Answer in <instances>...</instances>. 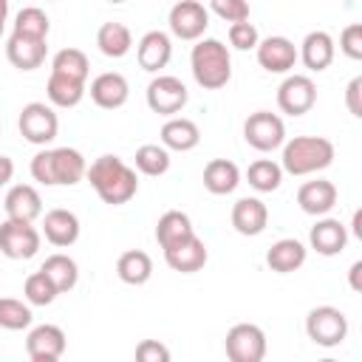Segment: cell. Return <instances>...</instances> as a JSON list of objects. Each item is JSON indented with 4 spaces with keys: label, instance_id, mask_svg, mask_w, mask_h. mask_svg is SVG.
<instances>
[{
    "label": "cell",
    "instance_id": "23",
    "mask_svg": "<svg viewBox=\"0 0 362 362\" xmlns=\"http://www.w3.org/2000/svg\"><path fill=\"white\" fill-rule=\"evenodd\" d=\"M6 215L14 221H37L42 215V198L31 184H14L3 198Z\"/></svg>",
    "mask_w": 362,
    "mask_h": 362
},
{
    "label": "cell",
    "instance_id": "12",
    "mask_svg": "<svg viewBox=\"0 0 362 362\" xmlns=\"http://www.w3.org/2000/svg\"><path fill=\"white\" fill-rule=\"evenodd\" d=\"M317 105V85L305 74H288L277 88V107L288 116H303Z\"/></svg>",
    "mask_w": 362,
    "mask_h": 362
},
{
    "label": "cell",
    "instance_id": "27",
    "mask_svg": "<svg viewBox=\"0 0 362 362\" xmlns=\"http://www.w3.org/2000/svg\"><path fill=\"white\" fill-rule=\"evenodd\" d=\"M240 184V170L235 161L229 158H212L206 161L204 167V187L212 192V195H229L235 192Z\"/></svg>",
    "mask_w": 362,
    "mask_h": 362
},
{
    "label": "cell",
    "instance_id": "35",
    "mask_svg": "<svg viewBox=\"0 0 362 362\" xmlns=\"http://www.w3.org/2000/svg\"><path fill=\"white\" fill-rule=\"evenodd\" d=\"M133 158H136V170L141 175H150V178L164 175L170 170V161H173L170 158V150L164 144H141Z\"/></svg>",
    "mask_w": 362,
    "mask_h": 362
},
{
    "label": "cell",
    "instance_id": "4",
    "mask_svg": "<svg viewBox=\"0 0 362 362\" xmlns=\"http://www.w3.org/2000/svg\"><path fill=\"white\" fill-rule=\"evenodd\" d=\"M334 161V144L325 136H294L283 141L280 167L288 175H311Z\"/></svg>",
    "mask_w": 362,
    "mask_h": 362
},
{
    "label": "cell",
    "instance_id": "7",
    "mask_svg": "<svg viewBox=\"0 0 362 362\" xmlns=\"http://www.w3.org/2000/svg\"><path fill=\"white\" fill-rule=\"evenodd\" d=\"M189 102V90L187 85L173 76V74H158L150 79L147 85V107L158 116H175L178 110H184V105Z\"/></svg>",
    "mask_w": 362,
    "mask_h": 362
},
{
    "label": "cell",
    "instance_id": "29",
    "mask_svg": "<svg viewBox=\"0 0 362 362\" xmlns=\"http://www.w3.org/2000/svg\"><path fill=\"white\" fill-rule=\"evenodd\" d=\"M189 235H195V229H192L189 215L181 212V209H167V212L158 218V223H156V240H158L161 249L175 246V243H181V240H187Z\"/></svg>",
    "mask_w": 362,
    "mask_h": 362
},
{
    "label": "cell",
    "instance_id": "13",
    "mask_svg": "<svg viewBox=\"0 0 362 362\" xmlns=\"http://www.w3.org/2000/svg\"><path fill=\"white\" fill-rule=\"evenodd\" d=\"M65 331L54 322H42V325H34L25 337V354L31 362H57L62 354H65Z\"/></svg>",
    "mask_w": 362,
    "mask_h": 362
},
{
    "label": "cell",
    "instance_id": "40",
    "mask_svg": "<svg viewBox=\"0 0 362 362\" xmlns=\"http://www.w3.org/2000/svg\"><path fill=\"white\" fill-rule=\"evenodd\" d=\"M209 8L226 20V23H238V20H249V3L246 0H209Z\"/></svg>",
    "mask_w": 362,
    "mask_h": 362
},
{
    "label": "cell",
    "instance_id": "25",
    "mask_svg": "<svg viewBox=\"0 0 362 362\" xmlns=\"http://www.w3.org/2000/svg\"><path fill=\"white\" fill-rule=\"evenodd\" d=\"M161 144L167 150H175V153H187V150H195L198 141H201V130L192 119H184V116H170L164 124H161Z\"/></svg>",
    "mask_w": 362,
    "mask_h": 362
},
{
    "label": "cell",
    "instance_id": "39",
    "mask_svg": "<svg viewBox=\"0 0 362 362\" xmlns=\"http://www.w3.org/2000/svg\"><path fill=\"white\" fill-rule=\"evenodd\" d=\"M257 42H260V34H257L255 23H249V20L229 23V45H232V48H238V51H252Z\"/></svg>",
    "mask_w": 362,
    "mask_h": 362
},
{
    "label": "cell",
    "instance_id": "22",
    "mask_svg": "<svg viewBox=\"0 0 362 362\" xmlns=\"http://www.w3.org/2000/svg\"><path fill=\"white\" fill-rule=\"evenodd\" d=\"M334 54H337V42L328 31H308L297 48V59H303L308 71H325L334 62Z\"/></svg>",
    "mask_w": 362,
    "mask_h": 362
},
{
    "label": "cell",
    "instance_id": "3",
    "mask_svg": "<svg viewBox=\"0 0 362 362\" xmlns=\"http://www.w3.org/2000/svg\"><path fill=\"white\" fill-rule=\"evenodd\" d=\"M189 68H192L195 82L204 90H221L232 79V57H229V48L221 40H215V37H206V40L201 37L192 45Z\"/></svg>",
    "mask_w": 362,
    "mask_h": 362
},
{
    "label": "cell",
    "instance_id": "28",
    "mask_svg": "<svg viewBox=\"0 0 362 362\" xmlns=\"http://www.w3.org/2000/svg\"><path fill=\"white\" fill-rule=\"evenodd\" d=\"M96 45H99V51L105 54V57H110V59H122V57H127L130 54V48H133V34H130V28L124 25V23H102L99 25V31H96Z\"/></svg>",
    "mask_w": 362,
    "mask_h": 362
},
{
    "label": "cell",
    "instance_id": "24",
    "mask_svg": "<svg viewBox=\"0 0 362 362\" xmlns=\"http://www.w3.org/2000/svg\"><path fill=\"white\" fill-rule=\"evenodd\" d=\"M269 223V209L260 198H238L235 206H232V226L235 232L246 235V238H255L266 229Z\"/></svg>",
    "mask_w": 362,
    "mask_h": 362
},
{
    "label": "cell",
    "instance_id": "9",
    "mask_svg": "<svg viewBox=\"0 0 362 362\" xmlns=\"http://www.w3.org/2000/svg\"><path fill=\"white\" fill-rule=\"evenodd\" d=\"M42 240V232L31 221H14L6 218L0 223V252L11 260H28L37 255Z\"/></svg>",
    "mask_w": 362,
    "mask_h": 362
},
{
    "label": "cell",
    "instance_id": "42",
    "mask_svg": "<svg viewBox=\"0 0 362 362\" xmlns=\"http://www.w3.org/2000/svg\"><path fill=\"white\" fill-rule=\"evenodd\" d=\"M136 359L139 362H170V351L158 339H141L136 345Z\"/></svg>",
    "mask_w": 362,
    "mask_h": 362
},
{
    "label": "cell",
    "instance_id": "17",
    "mask_svg": "<svg viewBox=\"0 0 362 362\" xmlns=\"http://www.w3.org/2000/svg\"><path fill=\"white\" fill-rule=\"evenodd\" d=\"M88 93H90L93 105H99V107H105V110H116V107H122V105L127 102L130 85H127V79H124L119 71H105V74L93 76Z\"/></svg>",
    "mask_w": 362,
    "mask_h": 362
},
{
    "label": "cell",
    "instance_id": "37",
    "mask_svg": "<svg viewBox=\"0 0 362 362\" xmlns=\"http://www.w3.org/2000/svg\"><path fill=\"white\" fill-rule=\"evenodd\" d=\"M23 294H25V303L28 305H51L57 300V286L51 283V277L40 269V272H31L23 283Z\"/></svg>",
    "mask_w": 362,
    "mask_h": 362
},
{
    "label": "cell",
    "instance_id": "1",
    "mask_svg": "<svg viewBox=\"0 0 362 362\" xmlns=\"http://www.w3.org/2000/svg\"><path fill=\"white\" fill-rule=\"evenodd\" d=\"M85 175L90 181V187L96 189V195L110 206H122L139 192L136 167L124 164L119 156H110V153L93 158L90 167L85 170Z\"/></svg>",
    "mask_w": 362,
    "mask_h": 362
},
{
    "label": "cell",
    "instance_id": "8",
    "mask_svg": "<svg viewBox=\"0 0 362 362\" xmlns=\"http://www.w3.org/2000/svg\"><path fill=\"white\" fill-rule=\"evenodd\" d=\"M243 139H246L249 147H255L260 153H272V150L283 147V141H286V124L272 110H255L243 122Z\"/></svg>",
    "mask_w": 362,
    "mask_h": 362
},
{
    "label": "cell",
    "instance_id": "20",
    "mask_svg": "<svg viewBox=\"0 0 362 362\" xmlns=\"http://www.w3.org/2000/svg\"><path fill=\"white\" fill-rule=\"evenodd\" d=\"M45 54H48V42L45 40H37V37H23V34H14L8 37L6 42V57L8 62L17 68V71H34L45 62Z\"/></svg>",
    "mask_w": 362,
    "mask_h": 362
},
{
    "label": "cell",
    "instance_id": "41",
    "mask_svg": "<svg viewBox=\"0 0 362 362\" xmlns=\"http://www.w3.org/2000/svg\"><path fill=\"white\" fill-rule=\"evenodd\" d=\"M339 51L348 59H362V23H351L339 34Z\"/></svg>",
    "mask_w": 362,
    "mask_h": 362
},
{
    "label": "cell",
    "instance_id": "47",
    "mask_svg": "<svg viewBox=\"0 0 362 362\" xmlns=\"http://www.w3.org/2000/svg\"><path fill=\"white\" fill-rule=\"evenodd\" d=\"M351 229H354L356 238H362V212H359V209L354 212V223H351Z\"/></svg>",
    "mask_w": 362,
    "mask_h": 362
},
{
    "label": "cell",
    "instance_id": "36",
    "mask_svg": "<svg viewBox=\"0 0 362 362\" xmlns=\"http://www.w3.org/2000/svg\"><path fill=\"white\" fill-rule=\"evenodd\" d=\"M48 31H51V20H48V14L40 6H25V8L17 11V17H14V34L48 40Z\"/></svg>",
    "mask_w": 362,
    "mask_h": 362
},
{
    "label": "cell",
    "instance_id": "46",
    "mask_svg": "<svg viewBox=\"0 0 362 362\" xmlns=\"http://www.w3.org/2000/svg\"><path fill=\"white\" fill-rule=\"evenodd\" d=\"M6 20H8V0H0V37H3Z\"/></svg>",
    "mask_w": 362,
    "mask_h": 362
},
{
    "label": "cell",
    "instance_id": "11",
    "mask_svg": "<svg viewBox=\"0 0 362 362\" xmlns=\"http://www.w3.org/2000/svg\"><path fill=\"white\" fill-rule=\"evenodd\" d=\"M170 34L187 42H195L204 37V31L209 28V8L198 0H178L170 8Z\"/></svg>",
    "mask_w": 362,
    "mask_h": 362
},
{
    "label": "cell",
    "instance_id": "6",
    "mask_svg": "<svg viewBox=\"0 0 362 362\" xmlns=\"http://www.w3.org/2000/svg\"><path fill=\"white\" fill-rule=\"evenodd\" d=\"M305 334L320 348H337L348 337V317L334 305H317L305 317Z\"/></svg>",
    "mask_w": 362,
    "mask_h": 362
},
{
    "label": "cell",
    "instance_id": "44",
    "mask_svg": "<svg viewBox=\"0 0 362 362\" xmlns=\"http://www.w3.org/2000/svg\"><path fill=\"white\" fill-rule=\"evenodd\" d=\"M14 175V161L8 156H0V187H6Z\"/></svg>",
    "mask_w": 362,
    "mask_h": 362
},
{
    "label": "cell",
    "instance_id": "14",
    "mask_svg": "<svg viewBox=\"0 0 362 362\" xmlns=\"http://www.w3.org/2000/svg\"><path fill=\"white\" fill-rule=\"evenodd\" d=\"M257 51V62L263 71L269 74H288L294 65H297V45L288 40V37H266L255 45Z\"/></svg>",
    "mask_w": 362,
    "mask_h": 362
},
{
    "label": "cell",
    "instance_id": "26",
    "mask_svg": "<svg viewBox=\"0 0 362 362\" xmlns=\"http://www.w3.org/2000/svg\"><path fill=\"white\" fill-rule=\"evenodd\" d=\"M305 255H308V249L297 238H280V240H274L269 246L266 263L277 274H291V272H297L305 263Z\"/></svg>",
    "mask_w": 362,
    "mask_h": 362
},
{
    "label": "cell",
    "instance_id": "33",
    "mask_svg": "<svg viewBox=\"0 0 362 362\" xmlns=\"http://www.w3.org/2000/svg\"><path fill=\"white\" fill-rule=\"evenodd\" d=\"M51 74H59V76H68V79L88 82V74H90L88 54L79 51V48H62V51H57L54 59H51Z\"/></svg>",
    "mask_w": 362,
    "mask_h": 362
},
{
    "label": "cell",
    "instance_id": "15",
    "mask_svg": "<svg viewBox=\"0 0 362 362\" xmlns=\"http://www.w3.org/2000/svg\"><path fill=\"white\" fill-rule=\"evenodd\" d=\"M206 260H209V252H206V243L198 235H189L187 240L164 249V263L173 272H181V274L201 272L206 266Z\"/></svg>",
    "mask_w": 362,
    "mask_h": 362
},
{
    "label": "cell",
    "instance_id": "45",
    "mask_svg": "<svg viewBox=\"0 0 362 362\" xmlns=\"http://www.w3.org/2000/svg\"><path fill=\"white\" fill-rule=\"evenodd\" d=\"M359 272H362V260H356V263L351 266V288H354V291L362 288V286H359Z\"/></svg>",
    "mask_w": 362,
    "mask_h": 362
},
{
    "label": "cell",
    "instance_id": "32",
    "mask_svg": "<svg viewBox=\"0 0 362 362\" xmlns=\"http://www.w3.org/2000/svg\"><path fill=\"white\" fill-rule=\"evenodd\" d=\"M45 93H48V102L54 107H76L82 102V96H85V82L51 74L48 85H45Z\"/></svg>",
    "mask_w": 362,
    "mask_h": 362
},
{
    "label": "cell",
    "instance_id": "5",
    "mask_svg": "<svg viewBox=\"0 0 362 362\" xmlns=\"http://www.w3.org/2000/svg\"><path fill=\"white\" fill-rule=\"evenodd\" d=\"M17 127H20V136L31 144H51L59 133V116L54 110V105H45V102H28L23 105L20 110V119H17Z\"/></svg>",
    "mask_w": 362,
    "mask_h": 362
},
{
    "label": "cell",
    "instance_id": "48",
    "mask_svg": "<svg viewBox=\"0 0 362 362\" xmlns=\"http://www.w3.org/2000/svg\"><path fill=\"white\" fill-rule=\"evenodd\" d=\"M110 3H124V0H110Z\"/></svg>",
    "mask_w": 362,
    "mask_h": 362
},
{
    "label": "cell",
    "instance_id": "18",
    "mask_svg": "<svg viewBox=\"0 0 362 362\" xmlns=\"http://www.w3.org/2000/svg\"><path fill=\"white\" fill-rule=\"evenodd\" d=\"M79 229H82L79 226V218L71 209L57 206V209H48L42 215V235H45V240L51 246H59V249L74 246L79 240Z\"/></svg>",
    "mask_w": 362,
    "mask_h": 362
},
{
    "label": "cell",
    "instance_id": "19",
    "mask_svg": "<svg viewBox=\"0 0 362 362\" xmlns=\"http://www.w3.org/2000/svg\"><path fill=\"white\" fill-rule=\"evenodd\" d=\"M308 243H311V249L317 252V255H322V257H334V255H339L345 246H348V229H345V223L342 221H337V218H320L314 226H311V232H308Z\"/></svg>",
    "mask_w": 362,
    "mask_h": 362
},
{
    "label": "cell",
    "instance_id": "43",
    "mask_svg": "<svg viewBox=\"0 0 362 362\" xmlns=\"http://www.w3.org/2000/svg\"><path fill=\"white\" fill-rule=\"evenodd\" d=\"M345 105H348V113L351 116H362V76H354L345 88Z\"/></svg>",
    "mask_w": 362,
    "mask_h": 362
},
{
    "label": "cell",
    "instance_id": "2",
    "mask_svg": "<svg viewBox=\"0 0 362 362\" xmlns=\"http://www.w3.org/2000/svg\"><path fill=\"white\" fill-rule=\"evenodd\" d=\"M31 178L45 187H74L85 178V156L76 147H54L40 150L31 158Z\"/></svg>",
    "mask_w": 362,
    "mask_h": 362
},
{
    "label": "cell",
    "instance_id": "10",
    "mask_svg": "<svg viewBox=\"0 0 362 362\" xmlns=\"http://www.w3.org/2000/svg\"><path fill=\"white\" fill-rule=\"evenodd\" d=\"M223 351L232 362H260L266 356V334L255 322H238L226 331Z\"/></svg>",
    "mask_w": 362,
    "mask_h": 362
},
{
    "label": "cell",
    "instance_id": "38",
    "mask_svg": "<svg viewBox=\"0 0 362 362\" xmlns=\"http://www.w3.org/2000/svg\"><path fill=\"white\" fill-rule=\"evenodd\" d=\"M31 320H34V314H31L28 303L14 300V297H0V328L23 331V328L31 325Z\"/></svg>",
    "mask_w": 362,
    "mask_h": 362
},
{
    "label": "cell",
    "instance_id": "16",
    "mask_svg": "<svg viewBox=\"0 0 362 362\" xmlns=\"http://www.w3.org/2000/svg\"><path fill=\"white\" fill-rule=\"evenodd\" d=\"M170 57H173V40H170L167 31H158V28L156 31H147L136 42V59L150 74H158L161 68H167Z\"/></svg>",
    "mask_w": 362,
    "mask_h": 362
},
{
    "label": "cell",
    "instance_id": "34",
    "mask_svg": "<svg viewBox=\"0 0 362 362\" xmlns=\"http://www.w3.org/2000/svg\"><path fill=\"white\" fill-rule=\"evenodd\" d=\"M246 181L257 192H274L283 184V167L277 161H272V158H257V161L249 164Z\"/></svg>",
    "mask_w": 362,
    "mask_h": 362
},
{
    "label": "cell",
    "instance_id": "30",
    "mask_svg": "<svg viewBox=\"0 0 362 362\" xmlns=\"http://www.w3.org/2000/svg\"><path fill=\"white\" fill-rule=\"evenodd\" d=\"M116 274L127 286H144L153 277V260L141 249H127L116 260Z\"/></svg>",
    "mask_w": 362,
    "mask_h": 362
},
{
    "label": "cell",
    "instance_id": "21",
    "mask_svg": "<svg viewBox=\"0 0 362 362\" xmlns=\"http://www.w3.org/2000/svg\"><path fill=\"white\" fill-rule=\"evenodd\" d=\"M297 204L305 215H314V218H322L328 215L334 206H337V187L325 178H314V181H305L300 184L297 189Z\"/></svg>",
    "mask_w": 362,
    "mask_h": 362
},
{
    "label": "cell",
    "instance_id": "31",
    "mask_svg": "<svg viewBox=\"0 0 362 362\" xmlns=\"http://www.w3.org/2000/svg\"><path fill=\"white\" fill-rule=\"evenodd\" d=\"M40 269L51 277V283L57 286V291H59V294L71 291V288L76 286V280H79V266H76V260H74V257H68V255H62V252L48 255V257H45V263H42Z\"/></svg>",
    "mask_w": 362,
    "mask_h": 362
}]
</instances>
